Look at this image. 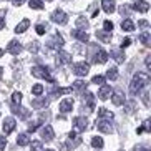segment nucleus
I'll return each instance as SVG.
<instances>
[{"label": "nucleus", "instance_id": "nucleus-1", "mask_svg": "<svg viewBox=\"0 0 151 151\" xmlns=\"http://www.w3.org/2000/svg\"><path fill=\"white\" fill-rule=\"evenodd\" d=\"M148 83H150V75H148V73H141V71H138L136 75L133 76L131 83H129V93H131V95H138Z\"/></svg>", "mask_w": 151, "mask_h": 151}, {"label": "nucleus", "instance_id": "nucleus-2", "mask_svg": "<svg viewBox=\"0 0 151 151\" xmlns=\"http://www.w3.org/2000/svg\"><path fill=\"white\" fill-rule=\"evenodd\" d=\"M32 75L37 76V78H45L47 81L53 83V76L50 75V70L47 67H33L32 68Z\"/></svg>", "mask_w": 151, "mask_h": 151}, {"label": "nucleus", "instance_id": "nucleus-3", "mask_svg": "<svg viewBox=\"0 0 151 151\" xmlns=\"http://www.w3.org/2000/svg\"><path fill=\"white\" fill-rule=\"evenodd\" d=\"M96 128H98V131H101V133H106V134H110V133H113V124L110 123V120H96Z\"/></svg>", "mask_w": 151, "mask_h": 151}, {"label": "nucleus", "instance_id": "nucleus-4", "mask_svg": "<svg viewBox=\"0 0 151 151\" xmlns=\"http://www.w3.org/2000/svg\"><path fill=\"white\" fill-rule=\"evenodd\" d=\"M88 71H90V65H88V63L80 62V63H76V65H73V73L78 75V76H86V75H88Z\"/></svg>", "mask_w": 151, "mask_h": 151}, {"label": "nucleus", "instance_id": "nucleus-5", "mask_svg": "<svg viewBox=\"0 0 151 151\" xmlns=\"http://www.w3.org/2000/svg\"><path fill=\"white\" fill-rule=\"evenodd\" d=\"M52 20H53L55 23H60V25H65L67 23V20H68V15L63 12V10H55L53 14H52Z\"/></svg>", "mask_w": 151, "mask_h": 151}, {"label": "nucleus", "instance_id": "nucleus-6", "mask_svg": "<svg viewBox=\"0 0 151 151\" xmlns=\"http://www.w3.org/2000/svg\"><path fill=\"white\" fill-rule=\"evenodd\" d=\"M15 124H17L15 118H12V116H9V118H5L4 126H2V129H4V133H5V134H10V133H12V131L15 129Z\"/></svg>", "mask_w": 151, "mask_h": 151}, {"label": "nucleus", "instance_id": "nucleus-7", "mask_svg": "<svg viewBox=\"0 0 151 151\" xmlns=\"http://www.w3.org/2000/svg\"><path fill=\"white\" fill-rule=\"evenodd\" d=\"M71 62V55L68 53V52H63V50H60L57 53V65H67V63Z\"/></svg>", "mask_w": 151, "mask_h": 151}, {"label": "nucleus", "instance_id": "nucleus-8", "mask_svg": "<svg viewBox=\"0 0 151 151\" xmlns=\"http://www.w3.org/2000/svg\"><path fill=\"white\" fill-rule=\"evenodd\" d=\"M73 124H75L76 131H85L86 126H88V120L83 118V116H76L75 120H73Z\"/></svg>", "mask_w": 151, "mask_h": 151}, {"label": "nucleus", "instance_id": "nucleus-9", "mask_svg": "<svg viewBox=\"0 0 151 151\" xmlns=\"http://www.w3.org/2000/svg\"><path fill=\"white\" fill-rule=\"evenodd\" d=\"M7 52L12 55H18L20 52H22V45H20V42L18 40H12L9 45H7Z\"/></svg>", "mask_w": 151, "mask_h": 151}, {"label": "nucleus", "instance_id": "nucleus-10", "mask_svg": "<svg viewBox=\"0 0 151 151\" xmlns=\"http://www.w3.org/2000/svg\"><path fill=\"white\" fill-rule=\"evenodd\" d=\"M12 111H14L15 115H18L22 120H27L28 116H30V111L25 110V108H22L20 105H12Z\"/></svg>", "mask_w": 151, "mask_h": 151}, {"label": "nucleus", "instance_id": "nucleus-11", "mask_svg": "<svg viewBox=\"0 0 151 151\" xmlns=\"http://www.w3.org/2000/svg\"><path fill=\"white\" fill-rule=\"evenodd\" d=\"M53 136H55V131H53V128H52L50 124H47V126L42 128V138H43L45 141H52Z\"/></svg>", "mask_w": 151, "mask_h": 151}, {"label": "nucleus", "instance_id": "nucleus-12", "mask_svg": "<svg viewBox=\"0 0 151 151\" xmlns=\"http://www.w3.org/2000/svg\"><path fill=\"white\" fill-rule=\"evenodd\" d=\"M71 35L75 37L76 40L83 42V43H85V42H88V38H90L88 33H86V32H85L83 28H76V30H73V32H71Z\"/></svg>", "mask_w": 151, "mask_h": 151}, {"label": "nucleus", "instance_id": "nucleus-13", "mask_svg": "<svg viewBox=\"0 0 151 151\" xmlns=\"http://www.w3.org/2000/svg\"><path fill=\"white\" fill-rule=\"evenodd\" d=\"M101 7H103V10H105L106 14H113V12L116 10L115 0H101Z\"/></svg>", "mask_w": 151, "mask_h": 151}, {"label": "nucleus", "instance_id": "nucleus-14", "mask_svg": "<svg viewBox=\"0 0 151 151\" xmlns=\"http://www.w3.org/2000/svg\"><path fill=\"white\" fill-rule=\"evenodd\" d=\"M60 111L62 113H68V111H71V108H73V100L71 98H67V100H62V103H60Z\"/></svg>", "mask_w": 151, "mask_h": 151}, {"label": "nucleus", "instance_id": "nucleus-15", "mask_svg": "<svg viewBox=\"0 0 151 151\" xmlns=\"http://www.w3.org/2000/svg\"><path fill=\"white\" fill-rule=\"evenodd\" d=\"M133 10L145 14V12H148V10H150V4H148V2H143V0H136V4L133 5Z\"/></svg>", "mask_w": 151, "mask_h": 151}, {"label": "nucleus", "instance_id": "nucleus-16", "mask_svg": "<svg viewBox=\"0 0 151 151\" xmlns=\"http://www.w3.org/2000/svg\"><path fill=\"white\" fill-rule=\"evenodd\" d=\"M108 96H111V86L101 85V88L98 91V98H100V100H108Z\"/></svg>", "mask_w": 151, "mask_h": 151}, {"label": "nucleus", "instance_id": "nucleus-17", "mask_svg": "<svg viewBox=\"0 0 151 151\" xmlns=\"http://www.w3.org/2000/svg\"><path fill=\"white\" fill-rule=\"evenodd\" d=\"M111 101H113V105H116V106L123 105V103H124L123 91H115V93H113V96H111Z\"/></svg>", "mask_w": 151, "mask_h": 151}, {"label": "nucleus", "instance_id": "nucleus-18", "mask_svg": "<svg viewBox=\"0 0 151 151\" xmlns=\"http://www.w3.org/2000/svg\"><path fill=\"white\" fill-rule=\"evenodd\" d=\"M93 60H95V63H106L108 62V53L105 50H98Z\"/></svg>", "mask_w": 151, "mask_h": 151}, {"label": "nucleus", "instance_id": "nucleus-19", "mask_svg": "<svg viewBox=\"0 0 151 151\" xmlns=\"http://www.w3.org/2000/svg\"><path fill=\"white\" fill-rule=\"evenodd\" d=\"M65 43V40H63V37L62 35H53V40L50 42L48 43V47H52V48H60V47H62V45Z\"/></svg>", "mask_w": 151, "mask_h": 151}, {"label": "nucleus", "instance_id": "nucleus-20", "mask_svg": "<svg viewBox=\"0 0 151 151\" xmlns=\"http://www.w3.org/2000/svg\"><path fill=\"white\" fill-rule=\"evenodd\" d=\"M96 38L101 40V42H105V43H110L111 42V33H108L106 30H100V32H96Z\"/></svg>", "mask_w": 151, "mask_h": 151}, {"label": "nucleus", "instance_id": "nucleus-21", "mask_svg": "<svg viewBox=\"0 0 151 151\" xmlns=\"http://www.w3.org/2000/svg\"><path fill=\"white\" fill-rule=\"evenodd\" d=\"M111 57L116 60V63H123L124 62V55H123V52H121L120 48H113L111 50Z\"/></svg>", "mask_w": 151, "mask_h": 151}, {"label": "nucleus", "instance_id": "nucleus-22", "mask_svg": "<svg viewBox=\"0 0 151 151\" xmlns=\"http://www.w3.org/2000/svg\"><path fill=\"white\" fill-rule=\"evenodd\" d=\"M98 116L101 118V120H113V113L108 111L106 108H98Z\"/></svg>", "mask_w": 151, "mask_h": 151}, {"label": "nucleus", "instance_id": "nucleus-23", "mask_svg": "<svg viewBox=\"0 0 151 151\" xmlns=\"http://www.w3.org/2000/svg\"><path fill=\"white\" fill-rule=\"evenodd\" d=\"M17 145H18V146H27V145H30V136H28L27 133L18 134V138H17Z\"/></svg>", "mask_w": 151, "mask_h": 151}, {"label": "nucleus", "instance_id": "nucleus-24", "mask_svg": "<svg viewBox=\"0 0 151 151\" xmlns=\"http://www.w3.org/2000/svg\"><path fill=\"white\" fill-rule=\"evenodd\" d=\"M83 103H86V106H88V110H93V108H95V95L86 93V96L83 98Z\"/></svg>", "mask_w": 151, "mask_h": 151}, {"label": "nucleus", "instance_id": "nucleus-25", "mask_svg": "<svg viewBox=\"0 0 151 151\" xmlns=\"http://www.w3.org/2000/svg\"><path fill=\"white\" fill-rule=\"evenodd\" d=\"M28 27H30V22L25 18V20H22V22H20L17 27H15V32H17V33H23V32L27 30Z\"/></svg>", "mask_w": 151, "mask_h": 151}, {"label": "nucleus", "instance_id": "nucleus-26", "mask_svg": "<svg viewBox=\"0 0 151 151\" xmlns=\"http://www.w3.org/2000/svg\"><path fill=\"white\" fill-rule=\"evenodd\" d=\"M73 90H75V91H85V90H86V81L85 80L73 81Z\"/></svg>", "mask_w": 151, "mask_h": 151}, {"label": "nucleus", "instance_id": "nucleus-27", "mask_svg": "<svg viewBox=\"0 0 151 151\" xmlns=\"http://www.w3.org/2000/svg\"><path fill=\"white\" fill-rule=\"evenodd\" d=\"M121 28H123L124 32H133L134 30V23L131 22V20H128V18H126V20H123V22H121Z\"/></svg>", "mask_w": 151, "mask_h": 151}, {"label": "nucleus", "instance_id": "nucleus-28", "mask_svg": "<svg viewBox=\"0 0 151 151\" xmlns=\"http://www.w3.org/2000/svg\"><path fill=\"white\" fill-rule=\"evenodd\" d=\"M48 105V100H45V98H40V100H32V106L33 108H43Z\"/></svg>", "mask_w": 151, "mask_h": 151}, {"label": "nucleus", "instance_id": "nucleus-29", "mask_svg": "<svg viewBox=\"0 0 151 151\" xmlns=\"http://www.w3.org/2000/svg\"><path fill=\"white\" fill-rule=\"evenodd\" d=\"M103 138L101 136H93L91 138V146L93 148H96V150H100V148H103Z\"/></svg>", "mask_w": 151, "mask_h": 151}, {"label": "nucleus", "instance_id": "nucleus-30", "mask_svg": "<svg viewBox=\"0 0 151 151\" xmlns=\"http://www.w3.org/2000/svg\"><path fill=\"white\" fill-rule=\"evenodd\" d=\"M106 78L111 81H115L116 78H118V70H116V67H111L110 70L106 71Z\"/></svg>", "mask_w": 151, "mask_h": 151}, {"label": "nucleus", "instance_id": "nucleus-31", "mask_svg": "<svg viewBox=\"0 0 151 151\" xmlns=\"http://www.w3.org/2000/svg\"><path fill=\"white\" fill-rule=\"evenodd\" d=\"M28 5H30V9H33V10H40V9H43V7H45L42 0H30Z\"/></svg>", "mask_w": 151, "mask_h": 151}, {"label": "nucleus", "instance_id": "nucleus-32", "mask_svg": "<svg viewBox=\"0 0 151 151\" xmlns=\"http://www.w3.org/2000/svg\"><path fill=\"white\" fill-rule=\"evenodd\" d=\"M139 42H141L143 45H150V42H151V35L148 33V32H143L141 35H139Z\"/></svg>", "mask_w": 151, "mask_h": 151}, {"label": "nucleus", "instance_id": "nucleus-33", "mask_svg": "<svg viewBox=\"0 0 151 151\" xmlns=\"http://www.w3.org/2000/svg\"><path fill=\"white\" fill-rule=\"evenodd\" d=\"M76 27L78 28H88V20H86V18L85 17H78V20H76Z\"/></svg>", "mask_w": 151, "mask_h": 151}, {"label": "nucleus", "instance_id": "nucleus-34", "mask_svg": "<svg viewBox=\"0 0 151 151\" xmlns=\"http://www.w3.org/2000/svg\"><path fill=\"white\" fill-rule=\"evenodd\" d=\"M20 101H22V93L20 91H14V95H12V105H20Z\"/></svg>", "mask_w": 151, "mask_h": 151}, {"label": "nucleus", "instance_id": "nucleus-35", "mask_svg": "<svg viewBox=\"0 0 151 151\" xmlns=\"http://www.w3.org/2000/svg\"><path fill=\"white\" fill-rule=\"evenodd\" d=\"M32 93L37 95V96H38V95H42V93H43V86H42L40 83L33 85V86H32Z\"/></svg>", "mask_w": 151, "mask_h": 151}, {"label": "nucleus", "instance_id": "nucleus-36", "mask_svg": "<svg viewBox=\"0 0 151 151\" xmlns=\"http://www.w3.org/2000/svg\"><path fill=\"white\" fill-rule=\"evenodd\" d=\"M71 91V88H55V90H52V93L53 95H67V93H70Z\"/></svg>", "mask_w": 151, "mask_h": 151}, {"label": "nucleus", "instance_id": "nucleus-37", "mask_svg": "<svg viewBox=\"0 0 151 151\" xmlns=\"http://www.w3.org/2000/svg\"><path fill=\"white\" fill-rule=\"evenodd\" d=\"M32 151H43L42 141H32Z\"/></svg>", "mask_w": 151, "mask_h": 151}, {"label": "nucleus", "instance_id": "nucleus-38", "mask_svg": "<svg viewBox=\"0 0 151 151\" xmlns=\"http://www.w3.org/2000/svg\"><path fill=\"white\" fill-rule=\"evenodd\" d=\"M93 81L95 85H105V76H101V75H96V76H93Z\"/></svg>", "mask_w": 151, "mask_h": 151}, {"label": "nucleus", "instance_id": "nucleus-39", "mask_svg": "<svg viewBox=\"0 0 151 151\" xmlns=\"http://www.w3.org/2000/svg\"><path fill=\"white\" fill-rule=\"evenodd\" d=\"M143 131H150V121H145V123H143V126L141 128H138V134H141Z\"/></svg>", "mask_w": 151, "mask_h": 151}, {"label": "nucleus", "instance_id": "nucleus-40", "mask_svg": "<svg viewBox=\"0 0 151 151\" xmlns=\"http://www.w3.org/2000/svg\"><path fill=\"white\" fill-rule=\"evenodd\" d=\"M40 126V121H35V123H30L28 124V133H33V131H37V128Z\"/></svg>", "mask_w": 151, "mask_h": 151}, {"label": "nucleus", "instance_id": "nucleus-41", "mask_svg": "<svg viewBox=\"0 0 151 151\" xmlns=\"http://www.w3.org/2000/svg\"><path fill=\"white\" fill-rule=\"evenodd\" d=\"M28 50H30L32 53H37V52H38V43H37V42H32V43L28 45Z\"/></svg>", "mask_w": 151, "mask_h": 151}, {"label": "nucleus", "instance_id": "nucleus-42", "mask_svg": "<svg viewBox=\"0 0 151 151\" xmlns=\"http://www.w3.org/2000/svg\"><path fill=\"white\" fill-rule=\"evenodd\" d=\"M103 27H105V30H106V32H111V30H113V22L105 20V22H103Z\"/></svg>", "mask_w": 151, "mask_h": 151}, {"label": "nucleus", "instance_id": "nucleus-43", "mask_svg": "<svg viewBox=\"0 0 151 151\" xmlns=\"http://www.w3.org/2000/svg\"><path fill=\"white\" fill-rule=\"evenodd\" d=\"M37 33H38V35H45V30H47V27H45V25H37Z\"/></svg>", "mask_w": 151, "mask_h": 151}, {"label": "nucleus", "instance_id": "nucleus-44", "mask_svg": "<svg viewBox=\"0 0 151 151\" xmlns=\"http://www.w3.org/2000/svg\"><path fill=\"white\" fill-rule=\"evenodd\" d=\"M5 146H7V139H5V136H0V151H4Z\"/></svg>", "mask_w": 151, "mask_h": 151}, {"label": "nucleus", "instance_id": "nucleus-45", "mask_svg": "<svg viewBox=\"0 0 151 151\" xmlns=\"http://www.w3.org/2000/svg\"><path fill=\"white\" fill-rule=\"evenodd\" d=\"M138 25H139V27H141V28H148V27H150V22H148V20H145V18H143V20H139V22H138Z\"/></svg>", "mask_w": 151, "mask_h": 151}, {"label": "nucleus", "instance_id": "nucleus-46", "mask_svg": "<svg viewBox=\"0 0 151 151\" xmlns=\"http://www.w3.org/2000/svg\"><path fill=\"white\" fill-rule=\"evenodd\" d=\"M120 12H121V15H129V5H123Z\"/></svg>", "mask_w": 151, "mask_h": 151}, {"label": "nucleus", "instance_id": "nucleus-47", "mask_svg": "<svg viewBox=\"0 0 151 151\" xmlns=\"http://www.w3.org/2000/svg\"><path fill=\"white\" fill-rule=\"evenodd\" d=\"M90 9H91V17H96V15H98V10H96V4H91V5H90Z\"/></svg>", "mask_w": 151, "mask_h": 151}, {"label": "nucleus", "instance_id": "nucleus-48", "mask_svg": "<svg viewBox=\"0 0 151 151\" xmlns=\"http://www.w3.org/2000/svg\"><path fill=\"white\" fill-rule=\"evenodd\" d=\"M128 45H131V40H129V38H124L123 43H121V48H126Z\"/></svg>", "mask_w": 151, "mask_h": 151}, {"label": "nucleus", "instance_id": "nucleus-49", "mask_svg": "<svg viewBox=\"0 0 151 151\" xmlns=\"http://www.w3.org/2000/svg\"><path fill=\"white\" fill-rule=\"evenodd\" d=\"M23 2H25V0H12V4H14L15 7H20V5L23 4Z\"/></svg>", "mask_w": 151, "mask_h": 151}, {"label": "nucleus", "instance_id": "nucleus-50", "mask_svg": "<svg viewBox=\"0 0 151 151\" xmlns=\"http://www.w3.org/2000/svg\"><path fill=\"white\" fill-rule=\"evenodd\" d=\"M146 68L148 70L151 68V57H146Z\"/></svg>", "mask_w": 151, "mask_h": 151}, {"label": "nucleus", "instance_id": "nucleus-51", "mask_svg": "<svg viewBox=\"0 0 151 151\" xmlns=\"http://www.w3.org/2000/svg\"><path fill=\"white\" fill-rule=\"evenodd\" d=\"M4 27H5V20H4L2 17H0V30H2Z\"/></svg>", "mask_w": 151, "mask_h": 151}, {"label": "nucleus", "instance_id": "nucleus-52", "mask_svg": "<svg viewBox=\"0 0 151 151\" xmlns=\"http://www.w3.org/2000/svg\"><path fill=\"white\" fill-rule=\"evenodd\" d=\"M60 151H68V145H62V148H60Z\"/></svg>", "mask_w": 151, "mask_h": 151}, {"label": "nucleus", "instance_id": "nucleus-53", "mask_svg": "<svg viewBox=\"0 0 151 151\" xmlns=\"http://www.w3.org/2000/svg\"><path fill=\"white\" fill-rule=\"evenodd\" d=\"M136 151H150V150H146V148H143V146H141V148H138Z\"/></svg>", "mask_w": 151, "mask_h": 151}, {"label": "nucleus", "instance_id": "nucleus-54", "mask_svg": "<svg viewBox=\"0 0 151 151\" xmlns=\"http://www.w3.org/2000/svg\"><path fill=\"white\" fill-rule=\"evenodd\" d=\"M2 73H4V68H0V78H2Z\"/></svg>", "mask_w": 151, "mask_h": 151}, {"label": "nucleus", "instance_id": "nucleus-55", "mask_svg": "<svg viewBox=\"0 0 151 151\" xmlns=\"http://www.w3.org/2000/svg\"><path fill=\"white\" fill-rule=\"evenodd\" d=\"M2 55H4V50H2V48H0V57H2Z\"/></svg>", "mask_w": 151, "mask_h": 151}, {"label": "nucleus", "instance_id": "nucleus-56", "mask_svg": "<svg viewBox=\"0 0 151 151\" xmlns=\"http://www.w3.org/2000/svg\"><path fill=\"white\" fill-rule=\"evenodd\" d=\"M47 151H55V150H47Z\"/></svg>", "mask_w": 151, "mask_h": 151}, {"label": "nucleus", "instance_id": "nucleus-57", "mask_svg": "<svg viewBox=\"0 0 151 151\" xmlns=\"http://www.w3.org/2000/svg\"><path fill=\"white\" fill-rule=\"evenodd\" d=\"M47 2H50V0H47Z\"/></svg>", "mask_w": 151, "mask_h": 151}]
</instances>
